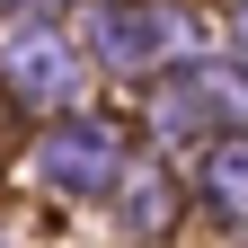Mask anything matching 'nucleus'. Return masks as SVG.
I'll return each mask as SVG.
<instances>
[{
	"label": "nucleus",
	"mask_w": 248,
	"mask_h": 248,
	"mask_svg": "<svg viewBox=\"0 0 248 248\" xmlns=\"http://www.w3.org/2000/svg\"><path fill=\"white\" fill-rule=\"evenodd\" d=\"M0 71H9L27 98H71V45L53 27H9L0 36Z\"/></svg>",
	"instance_id": "f03ea898"
},
{
	"label": "nucleus",
	"mask_w": 248,
	"mask_h": 248,
	"mask_svg": "<svg viewBox=\"0 0 248 248\" xmlns=\"http://www.w3.org/2000/svg\"><path fill=\"white\" fill-rule=\"evenodd\" d=\"M107 169H115V133L107 124H71V133L45 142V177L53 186H107Z\"/></svg>",
	"instance_id": "20e7f679"
},
{
	"label": "nucleus",
	"mask_w": 248,
	"mask_h": 248,
	"mask_svg": "<svg viewBox=\"0 0 248 248\" xmlns=\"http://www.w3.org/2000/svg\"><path fill=\"white\" fill-rule=\"evenodd\" d=\"M239 36H248V9H239Z\"/></svg>",
	"instance_id": "423d86ee"
},
{
	"label": "nucleus",
	"mask_w": 248,
	"mask_h": 248,
	"mask_svg": "<svg viewBox=\"0 0 248 248\" xmlns=\"http://www.w3.org/2000/svg\"><path fill=\"white\" fill-rule=\"evenodd\" d=\"M204 186H213V195H222L231 213H248V142L213 151V160H204Z\"/></svg>",
	"instance_id": "39448f33"
},
{
	"label": "nucleus",
	"mask_w": 248,
	"mask_h": 248,
	"mask_svg": "<svg viewBox=\"0 0 248 248\" xmlns=\"http://www.w3.org/2000/svg\"><path fill=\"white\" fill-rule=\"evenodd\" d=\"M186 45V18L177 9H107L98 18V53L115 62V71H151L160 53Z\"/></svg>",
	"instance_id": "f257e3e1"
},
{
	"label": "nucleus",
	"mask_w": 248,
	"mask_h": 248,
	"mask_svg": "<svg viewBox=\"0 0 248 248\" xmlns=\"http://www.w3.org/2000/svg\"><path fill=\"white\" fill-rule=\"evenodd\" d=\"M222 115H248V89L222 71H186L160 98V133H195V124H222Z\"/></svg>",
	"instance_id": "7ed1b4c3"
}]
</instances>
